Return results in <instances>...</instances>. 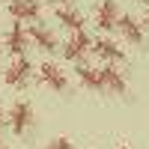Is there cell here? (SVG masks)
<instances>
[{"mask_svg":"<svg viewBox=\"0 0 149 149\" xmlns=\"http://www.w3.org/2000/svg\"><path fill=\"white\" fill-rule=\"evenodd\" d=\"M6 122H9V128H12V134H18V137H24L30 128H33V122H36V116H33V104L30 102H15L9 107V116H6Z\"/></svg>","mask_w":149,"mask_h":149,"instance_id":"cell-1","label":"cell"},{"mask_svg":"<svg viewBox=\"0 0 149 149\" xmlns=\"http://www.w3.org/2000/svg\"><path fill=\"white\" fill-rule=\"evenodd\" d=\"M30 78H33V63L27 57H15L3 72V84L12 86V90H24L30 84Z\"/></svg>","mask_w":149,"mask_h":149,"instance_id":"cell-2","label":"cell"},{"mask_svg":"<svg viewBox=\"0 0 149 149\" xmlns=\"http://www.w3.org/2000/svg\"><path fill=\"white\" fill-rule=\"evenodd\" d=\"M27 45H30V39H27V27L24 24H18V21H12V27L6 30V36H3V51H9L12 57H24V51H27Z\"/></svg>","mask_w":149,"mask_h":149,"instance_id":"cell-3","label":"cell"},{"mask_svg":"<svg viewBox=\"0 0 149 149\" xmlns=\"http://www.w3.org/2000/svg\"><path fill=\"white\" fill-rule=\"evenodd\" d=\"M90 48H93V39H90V33H86V30L72 33L69 39L63 42V57H66V60H74V63H81V60L90 54Z\"/></svg>","mask_w":149,"mask_h":149,"instance_id":"cell-4","label":"cell"},{"mask_svg":"<svg viewBox=\"0 0 149 149\" xmlns=\"http://www.w3.org/2000/svg\"><path fill=\"white\" fill-rule=\"evenodd\" d=\"M93 21L98 30H116V21H119V3L116 0H98V6L93 12Z\"/></svg>","mask_w":149,"mask_h":149,"instance_id":"cell-5","label":"cell"},{"mask_svg":"<svg viewBox=\"0 0 149 149\" xmlns=\"http://www.w3.org/2000/svg\"><path fill=\"white\" fill-rule=\"evenodd\" d=\"M90 54H95L98 60H104L107 66H116V63H122V60H125V51H122L113 39H107V36H102V39H93Z\"/></svg>","mask_w":149,"mask_h":149,"instance_id":"cell-6","label":"cell"},{"mask_svg":"<svg viewBox=\"0 0 149 149\" xmlns=\"http://www.w3.org/2000/svg\"><path fill=\"white\" fill-rule=\"evenodd\" d=\"M27 39L36 42V48H39V51H45V54L60 51V39H57V33H54L51 27H45V24H33V27L27 30Z\"/></svg>","mask_w":149,"mask_h":149,"instance_id":"cell-7","label":"cell"},{"mask_svg":"<svg viewBox=\"0 0 149 149\" xmlns=\"http://www.w3.org/2000/svg\"><path fill=\"white\" fill-rule=\"evenodd\" d=\"M39 81L48 86V90H54V93H66L69 90V81H66L63 69H60L57 63H51V60H45V63L39 66Z\"/></svg>","mask_w":149,"mask_h":149,"instance_id":"cell-8","label":"cell"},{"mask_svg":"<svg viewBox=\"0 0 149 149\" xmlns=\"http://www.w3.org/2000/svg\"><path fill=\"white\" fill-rule=\"evenodd\" d=\"M116 30L122 33V39L131 42V45H143V42H146V30H143V24H140L137 18H131V15H119Z\"/></svg>","mask_w":149,"mask_h":149,"instance_id":"cell-9","label":"cell"},{"mask_svg":"<svg viewBox=\"0 0 149 149\" xmlns=\"http://www.w3.org/2000/svg\"><path fill=\"white\" fill-rule=\"evenodd\" d=\"M98 78H102V90H107V93H116V95H122V93L128 90L125 74H122L116 66H104V69H98Z\"/></svg>","mask_w":149,"mask_h":149,"instance_id":"cell-10","label":"cell"},{"mask_svg":"<svg viewBox=\"0 0 149 149\" xmlns=\"http://www.w3.org/2000/svg\"><path fill=\"white\" fill-rule=\"evenodd\" d=\"M9 15L18 24H27V21H39L42 9H39V3H33V0H9Z\"/></svg>","mask_w":149,"mask_h":149,"instance_id":"cell-11","label":"cell"},{"mask_svg":"<svg viewBox=\"0 0 149 149\" xmlns=\"http://www.w3.org/2000/svg\"><path fill=\"white\" fill-rule=\"evenodd\" d=\"M57 24H60V27H66V30H72V33H81L86 21H84V12L72 9V6H60V9H57Z\"/></svg>","mask_w":149,"mask_h":149,"instance_id":"cell-12","label":"cell"},{"mask_svg":"<svg viewBox=\"0 0 149 149\" xmlns=\"http://www.w3.org/2000/svg\"><path fill=\"white\" fill-rule=\"evenodd\" d=\"M74 78H78L81 81V86H86V90H102V78H98V69L95 66H78V69H74Z\"/></svg>","mask_w":149,"mask_h":149,"instance_id":"cell-13","label":"cell"},{"mask_svg":"<svg viewBox=\"0 0 149 149\" xmlns=\"http://www.w3.org/2000/svg\"><path fill=\"white\" fill-rule=\"evenodd\" d=\"M45 149H74V143L69 137H54V140H48Z\"/></svg>","mask_w":149,"mask_h":149,"instance_id":"cell-14","label":"cell"},{"mask_svg":"<svg viewBox=\"0 0 149 149\" xmlns=\"http://www.w3.org/2000/svg\"><path fill=\"white\" fill-rule=\"evenodd\" d=\"M146 24H149V0H146Z\"/></svg>","mask_w":149,"mask_h":149,"instance_id":"cell-15","label":"cell"},{"mask_svg":"<svg viewBox=\"0 0 149 149\" xmlns=\"http://www.w3.org/2000/svg\"><path fill=\"white\" fill-rule=\"evenodd\" d=\"M0 122H3V107H0Z\"/></svg>","mask_w":149,"mask_h":149,"instance_id":"cell-16","label":"cell"},{"mask_svg":"<svg viewBox=\"0 0 149 149\" xmlns=\"http://www.w3.org/2000/svg\"><path fill=\"white\" fill-rule=\"evenodd\" d=\"M0 149H6V143H3V140H0Z\"/></svg>","mask_w":149,"mask_h":149,"instance_id":"cell-17","label":"cell"},{"mask_svg":"<svg viewBox=\"0 0 149 149\" xmlns=\"http://www.w3.org/2000/svg\"><path fill=\"white\" fill-rule=\"evenodd\" d=\"M119 149H131V146H119Z\"/></svg>","mask_w":149,"mask_h":149,"instance_id":"cell-18","label":"cell"},{"mask_svg":"<svg viewBox=\"0 0 149 149\" xmlns=\"http://www.w3.org/2000/svg\"><path fill=\"white\" fill-rule=\"evenodd\" d=\"M60 3H69V0H60Z\"/></svg>","mask_w":149,"mask_h":149,"instance_id":"cell-19","label":"cell"},{"mask_svg":"<svg viewBox=\"0 0 149 149\" xmlns=\"http://www.w3.org/2000/svg\"><path fill=\"white\" fill-rule=\"evenodd\" d=\"M33 3H39V0H33Z\"/></svg>","mask_w":149,"mask_h":149,"instance_id":"cell-20","label":"cell"},{"mask_svg":"<svg viewBox=\"0 0 149 149\" xmlns=\"http://www.w3.org/2000/svg\"><path fill=\"white\" fill-rule=\"evenodd\" d=\"M0 51H3V48H0Z\"/></svg>","mask_w":149,"mask_h":149,"instance_id":"cell-21","label":"cell"},{"mask_svg":"<svg viewBox=\"0 0 149 149\" xmlns=\"http://www.w3.org/2000/svg\"><path fill=\"white\" fill-rule=\"evenodd\" d=\"M143 3H146V0H143Z\"/></svg>","mask_w":149,"mask_h":149,"instance_id":"cell-22","label":"cell"}]
</instances>
